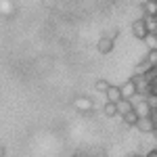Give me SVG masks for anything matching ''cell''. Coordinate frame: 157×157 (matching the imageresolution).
<instances>
[{
  "label": "cell",
  "instance_id": "1",
  "mask_svg": "<svg viewBox=\"0 0 157 157\" xmlns=\"http://www.w3.org/2000/svg\"><path fill=\"white\" fill-rule=\"evenodd\" d=\"M132 109H134V113L138 115V117H149L151 115V105H149V101L143 97H134L132 98Z\"/></svg>",
  "mask_w": 157,
  "mask_h": 157
},
{
  "label": "cell",
  "instance_id": "2",
  "mask_svg": "<svg viewBox=\"0 0 157 157\" xmlns=\"http://www.w3.org/2000/svg\"><path fill=\"white\" fill-rule=\"evenodd\" d=\"M73 107L78 111H82V113H88V111L94 109V101L90 97H75L73 98Z\"/></svg>",
  "mask_w": 157,
  "mask_h": 157
},
{
  "label": "cell",
  "instance_id": "3",
  "mask_svg": "<svg viewBox=\"0 0 157 157\" xmlns=\"http://www.w3.org/2000/svg\"><path fill=\"white\" fill-rule=\"evenodd\" d=\"M132 80H134V84H136V97L147 98L149 94H151V84L147 82L145 78H134L132 75Z\"/></svg>",
  "mask_w": 157,
  "mask_h": 157
},
{
  "label": "cell",
  "instance_id": "4",
  "mask_svg": "<svg viewBox=\"0 0 157 157\" xmlns=\"http://www.w3.org/2000/svg\"><path fill=\"white\" fill-rule=\"evenodd\" d=\"M120 90H121V98L132 101V98L136 97V84H134V80H132V78H130V80H126V82L120 86Z\"/></svg>",
  "mask_w": 157,
  "mask_h": 157
},
{
  "label": "cell",
  "instance_id": "5",
  "mask_svg": "<svg viewBox=\"0 0 157 157\" xmlns=\"http://www.w3.org/2000/svg\"><path fill=\"white\" fill-rule=\"evenodd\" d=\"M132 36L138 38V40H145L149 36V32H147V25H145V19H136L132 23Z\"/></svg>",
  "mask_w": 157,
  "mask_h": 157
},
{
  "label": "cell",
  "instance_id": "6",
  "mask_svg": "<svg viewBox=\"0 0 157 157\" xmlns=\"http://www.w3.org/2000/svg\"><path fill=\"white\" fill-rule=\"evenodd\" d=\"M136 128H138L143 134H153V132H155V124H153L151 117H140L138 124H136Z\"/></svg>",
  "mask_w": 157,
  "mask_h": 157
},
{
  "label": "cell",
  "instance_id": "7",
  "mask_svg": "<svg viewBox=\"0 0 157 157\" xmlns=\"http://www.w3.org/2000/svg\"><path fill=\"white\" fill-rule=\"evenodd\" d=\"M97 50L101 52V55H107V52H111L113 50V40L107 36H103L101 40L97 42Z\"/></svg>",
  "mask_w": 157,
  "mask_h": 157
},
{
  "label": "cell",
  "instance_id": "8",
  "mask_svg": "<svg viewBox=\"0 0 157 157\" xmlns=\"http://www.w3.org/2000/svg\"><path fill=\"white\" fill-rule=\"evenodd\" d=\"M105 97H107L109 103H120L121 101V90H120V86H109V90L105 92Z\"/></svg>",
  "mask_w": 157,
  "mask_h": 157
},
{
  "label": "cell",
  "instance_id": "9",
  "mask_svg": "<svg viewBox=\"0 0 157 157\" xmlns=\"http://www.w3.org/2000/svg\"><path fill=\"white\" fill-rule=\"evenodd\" d=\"M13 13H15L13 0H0V15H2V17H11Z\"/></svg>",
  "mask_w": 157,
  "mask_h": 157
},
{
  "label": "cell",
  "instance_id": "10",
  "mask_svg": "<svg viewBox=\"0 0 157 157\" xmlns=\"http://www.w3.org/2000/svg\"><path fill=\"white\" fill-rule=\"evenodd\" d=\"M115 107H117V115H121V117H124L126 113H130V111H132V101H128V98H121V101L117 103V105H115Z\"/></svg>",
  "mask_w": 157,
  "mask_h": 157
},
{
  "label": "cell",
  "instance_id": "11",
  "mask_svg": "<svg viewBox=\"0 0 157 157\" xmlns=\"http://www.w3.org/2000/svg\"><path fill=\"white\" fill-rule=\"evenodd\" d=\"M151 69V65H149V61H140L136 67H134V78H143V75H147V71Z\"/></svg>",
  "mask_w": 157,
  "mask_h": 157
},
{
  "label": "cell",
  "instance_id": "12",
  "mask_svg": "<svg viewBox=\"0 0 157 157\" xmlns=\"http://www.w3.org/2000/svg\"><path fill=\"white\" fill-rule=\"evenodd\" d=\"M145 19V25H147V32L151 36H157V17H143Z\"/></svg>",
  "mask_w": 157,
  "mask_h": 157
},
{
  "label": "cell",
  "instance_id": "13",
  "mask_svg": "<svg viewBox=\"0 0 157 157\" xmlns=\"http://www.w3.org/2000/svg\"><path fill=\"white\" fill-rule=\"evenodd\" d=\"M143 9H145V17H157V0H149Z\"/></svg>",
  "mask_w": 157,
  "mask_h": 157
},
{
  "label": "cell",
  "instance_id": "14",
  "mask_svg": "<svg viewBox=\"0 0 157 157\" xmlns=\"http://www.w3.org/2000/svg\"><path fill=\"white\" fill-rule=\"evenodd\" d=\"M138 120H140V117L134 113V109H132L130 113H126V115H124V126H136V124H138Z\"/></svg>",
  "mask_w": 157,
  "mask_h": 157
},
{
  "label": "cell",
  "instance_id": "15",
  "mask_svg": "<svg viewBox=\"0 0 157 157\" xmlns=\"http://www.w3.org/2000/svg\"><path fill=\"white\" fill-rule=\"evenodd\" d=\"M103 113L107 115V117H113V115H117V107H115V103H105L103 105Z\"/></svg>",
  "mask_w": 157,
  "mask_h": 157
},
{
  "label": "cell",
  "instance_id": "16",
  "mask_svg": "<svg viewBox=\"0 0 157 157\" xmlns=\"http://www.w3.org/2000/svg\"><path fill=\"white\" fill-rule=\"evenodd\" d=\"M145 61H149V65H151V67H157V48L155 50H149V52H147V57H145Z\"/></svg>",
  "mask_w": 157,
  "mask_h": 157
},
{
  "label": "cell",
  "instance_id": "17",
  "mask_svg": "<svg viewBox=\"0 0 157 157\" xmlns=\"http://www.w3.org/2000/svg\"><path fill=\"white\" fill-rule=\"evenodd\" d=\"M109 86H111V84H109L107 80H97V84H94V88H97L98 92H103V94H105V92L109 90Z\"/></svg>",
  "mask_w": 157,
  "mask_h": 157
},
{
  "label": "cell",
  "instance_id": "18",
  "mask_svg": "<svg viewBox=\"0 0 157 157\" xmlns=\"http://www.w3.org/2000/svg\"><path fill=\"white\" fill-rule=\"evenodd\" d=\"M145 44L149 46V50H155L157 48V36H151V34H149V36L145 38Z\"/></svg>",
  "mask_w": 157,
  "mask_h": 157
},
{
  "label": "cell",
  "instance_id": "19",
  "mask_svg": "<svg viewBox=\"0 0 157 157\" xmlns=\"http://www.w3.org/2000/svg\"><path fill=\"white\" fill-rule=\"evenodd\" d=\"M147 101H149V105H151V109L155 111V109H157V94H149V97H147Z\"/></svg>",
  "mask_w": 157,
  "mask_h": 157
},
{
  "label": "cell",
  "instance_id": "20",
  "mask_svg": "<svg viewBox=\"0 0 157 157\" xmlns=\"http://www.w3.org/2000/svg\"><path fill=\"white\" fill-rule=\"evenodd\" d=\"M143 157H157V149H151V151H149V153H145Z\"/></svg>",
  "mask_w": 157,
  "mask_h": 157
},
{
  "label": "cell",
  "instance_id": "21",
  "mask_svg": "<svg viewBox=\"0 0 157 157\" xmlns=\"http://www.w3.org/2000/svg\"><path fill=\"white\" fill-rule=\"evenodd\" d=\"M151 120H153V124H155V128H157V111H151V115H149Z\"/></svg>",
  "mask_w": 157,
  "mask_h": 157
},
{
  "label": "cell",
  "instance_id": "22",
  "mask_svg": "<svg viewBox=\"0 0 157 157\" xmlns=\"http://www.w3.org/2000/svg\"><path fill=\"white\" fill-rule=\"evenodd\" d=\"M151 94H157V80L151 82Z\"/></svg>",
  "mask_w": 157,
  "mask_h": 157
},
{
  "label": "cell",
  "instance_id": "23",
  "mask_svg": "<svg viewBox=\"0 0 157 157\" xmlns=\"http://www.w3.org/2000/svg\"><path fill=\"white\" fill-rule=\"evenodd\" d=\"M115 36H117V29H111L107 34V38H111V40H115Z\"/></svg>",
  "mask_w": 157,
  "mask_h": 157
},
{
  "label": "cell",
  "instance_id": "24",
  "mask_svg": "<svg viewBox=\"0 0 157 157\" xmlns=\"http://www.w3.org/2000/svg\"><path fill=\"white\" fill-rule=\"evenodd\" d=\"M136 2H138V4H143V6H145L147 2H149V0H136Z\"/></svg>",
  "mask_w": 157,
  "mask_h": 157
},
{
  "label": "cell",
  "instance_id": "25",
  "mask_svg": "<svg viewBox=\"0 0 157 157\" xmlns=\"http://www.w3.org/2000/svg\"><path fill=\"white\" fill-rule=\"evenodd\" d=\"M0 157H4V147H0Z\"/></svg>",
  "mask_w": 157,
  "mask_h": 157
},
{
  "label": "cell",
  "instance_id": "26",
  "mask_svg": "<svg viewBox=\"0 0 157 157\" xmlns=\"http://www.w3.org/2000/svg\"><path fill=\"white\" fill-rule=\"evenodd\" d=\"M128 157H143V155H138V153H134V155H128Z\"/></svg>",
  "mask_w": 157,
  "mask_h": 157
},
{
  "label": "cell",
  "instance_id": "27",
  "mask_svg": "<svg viewBox=\"0 0 157 157\" xmlns=\"http://www.w3.org/2000/svg\"><path fill=\"white\" fill-rule=\"evenodd\" d=\"M153 134H155V138H157V128H155V132H153Z\"/></svg>",
  "mask_w": 157,
  "mask_h": 157
}]
</instances>
